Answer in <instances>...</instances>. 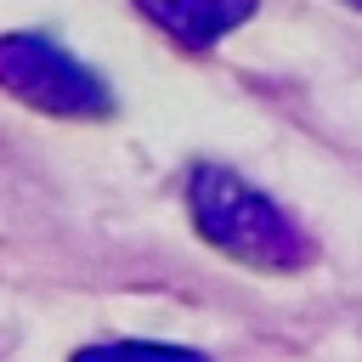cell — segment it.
Returning <instances> with one entry per match:
<instances>
[{"mask_svg": "<svg viewBox=\"0 0 362 362\" xmlns=\"http://www.w3.org/2000/svg\"><path fill=\"white\" fill-rule=\"evenodd\" d=\"M187 209H192V226L204 232V243H215L221 255H232L243 266L294 272V266H305L317 255L311 238L300 232V221L272 192H260L255 181H243L226 164H198L192 170Z\"/></svg>", "mask_w": 362, "mask_h": 362, "instance_id": "6da1fadb", "label": "cell"}, {"mask_svg": "<svg viewBox=\"0 0 362 362\" xmlns=\"http://www.w3.org/2000/svg\"><path fill=\"white\" fill-rule=\"evenodd\" d=\"M0 90H11L17 102L57 113V119H107L113 113V90L96 68H85L68 45H57L51 34H0Z\"/></svg>", "mask_w": 362, "mask_h": 362, "instance_id": "7a4b0ae2", "label": "cell"}, {"mask_svg": "<svg viewBox=\"0 0 362 362\" xmlns=\"http://www.w3.org/2000/svg\"><path fill=\"white\" fill-rule=\"evenodd\" d=\"M147 23H158L175 45L187 51H209L215 40H226L238 23L255 17L260 0H136Z\"/></svg>", "mask_w": 362, "mask_h": 362, "instance_id": "3957f363", "label": "cell"}, {"mask_svg": "<svg viewBox=\"0 0 362 362\" xmlns=\"http://www.w3.org/2000/svg\"><path fill=\"white\" fill-rule=\"evenodd\" d=\"M68 362H209V356L192 345H170V339H102V345L74 351Z\"/></svg>", "mask_w": 362, "mask_h": 362, "instance_id": "277c9868", "label": "cell"}, {"mask_svg": "<svg viewBox=\"0 0 362 362\" xmlns=\"http://www.w3.org/2000/svg\"><path fill=\"white\" fill-rule=\"evenodd\" d=\"M345 6H356V11H362V0H345Z\"/></svg>", "mask_w": 362, "mask_h": 362, "instance_id": "5b68a950", "label": "cell"}]
</instances>
